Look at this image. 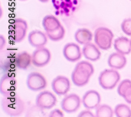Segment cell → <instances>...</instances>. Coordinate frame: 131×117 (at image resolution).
<instances>
[{
	"label": "cell",
	"mask_w": 131,
	"mask_h": 117,
	"mask_svg": "<svg viewBox=\"0 0 131 117\" xmlns=\"http://www.w3.org/2000/svg\"><path fill=\"white\" fill-rule=\"evenodd\" d=\"M93 72V67L90 63L81 61L76 65L72 73V81L75 86L83 87L88 82Z\"/></svg>",
	"instance_id": "cell-1"
},
{
	"label": "cell",
	"mask_w": 131,
	"mask_h": 117,
	"mask_svg": "<svg viewBox=\"0 0 131 117\" xmlns=\"http://www.w3.org/2000/svg\"><path fill=\"white\" fill-rule=\"evenodd\" d=\"M1 104L3 111L10 116L20 115L25 108L24 102L16 95L4 96Z\"/></svg>",
	"instance_id": "cell-2"
},
{
	"label": "cell",
	"mask_w": 131,
	"mask_h": 117,
	"mask_svg": "<svg viewBox=\"0 0 131 117\" xmlns=\"http://www.w3.org/2000/svg\"><path fill=\"white\" fill-rule=\"evenodd\" d=\"M113 37L112 32L110 29L100 27L95 31L94 42L99 48L107 50L111 47Z\"/></svg>",
	"instance_id": "cell-3"
},
{
	"label": "cell",
	"mask_w": 131,
	"mask_h": 117,
	"mask_svg": "<svg viewBox=\"0 0 131 117\" xmlns=\"http://www.w3.org/2000/svg\"><path fill=\"white\" fill-rule=\"evenodd\" d=\"M118 72L114 70H105L102 71L99 77L100 86L105 90L113 89L119 81Z\"/></svg>",
	"instance_id": "cell-4"
},
{
	"label": "cell",
	"mask_w": 131,
	"mask_h": 117,
	"mask_svg": "<svg viewBox=\"0 0 131 117\" xmlns=\"http://www.w3.org/2000/svg\"><path fill=\"white\" fill-rule=\"evenodd\" d=\"M56 14L69 15L77 7V0H52Z\"/></svg>",
	"instance_id": "cell-5"
},
{
	"label": "cell",
	"mask_w": 131,
	"mask_h": 117,
	"mask_svg": "<svg viewBox=\"0 0 131 117\" xmlns=\"http://www.w3.org/2000/svg\"><path fill=\"white\" fill-rule=\"evenodd\" d=\"M27 24L26 21L21 19H16L10 26V33L12 37L15 42L22 41L26 33Z\"/></svg>",
	"instance_id": "cell-6"
},
{
	"label": "cell",
	"mask_w": 131,
	"mask_h": 117,
	"mask_svg": "<svg viewBox=\"0 0 131 117\" xmlns=\"http://www.w3.org/2000/svg\"><path fill=\"white\" fill-rule=\"evenodd\" d=\"M27 88L33 91H38L46 88L47 82L43 76L38 72H31L27 78Z\"/></svg>",
	"instance_id": "cell-7"
},
{
	"label": "cell",
	"mask_w": 131,
	"mask_h": 117,
	"mask_svg": "<svg viewBox=\"0 0 131 117\" xmlns=\"http://www.w3.org/2000/svg\"><path fill=\"white\" fill-rule=\"evenodd\" d=\"M16 81L14 77L5 74L1 78L0 92L3 96L16 95Z\"/></svg>",
	"instance_id": "cell-8"
},
{
	"label": "cell",
	"mask_w": 131,
	"mask_h": 117,
	"mask_svg": "<svg viewBox=\"0 0 131 117\" xmlns=\"http://www.w3.org/2000/svg\"><path fill=\"white\" fill-rule=\"evenodd\" d=\"M57 99L50 92L44 91L39 93L36 98V105L42 109H49L56 104Z\"/></svg>",
	"instance_id": "cell-9"
},
{
	"label": "cell",
	"mask_w": 131,
	"mask_h": 117,
	"mask_svg": "<svg viewBox=\"0 0 131 117\" xmlns=\"http://www.w3.org/2000/svg\"><path fill=\"white\" fill-rule=\"evenodd\" d=\"M51 58L49 51L45 48H39L35 50L32 55V62L37 67H42L49 63Z\"/></svg>",
	"instance_id": "cell-10"
},
{
	"label": "cell",
	"mask_w": 131,
	"mask_h": 117,
	"mask_svg": "<svg viewBox=\"0 0 131 117\" xmlns=\"http://www.w3.org/2000/svg\"><path fill=\"white\" fill-rule=\"evenodd\" d=\"M80 105V99L78 95L72 93L66 96L61 102L62 109L67 113L77 111Z\"/></svg>",
	"instance_id": "cell-11"
},
{
	"label": "cell",
	"mask_w": 131,
	"mask_h": 117,
	"mask_svg": "<svg viewBox=\"0 0 131 117\" xmlns=\"http://www.w3.org/2000/svg\"><path fill=\"white\" fill-rule=\"evenodd\" d=\"M51 87L53 91L57 95H64L70 90V83L67 78L59 76L53 80Z\"/></svg>",
	"instance_id": "cell-12"
},
{
	"label": "cell",
	"mask_w": 131,
	"mask_h": 117,
	"mask_svg": "<svg viewBox=\"0 0 131 117\" xmlns=\"http://www.w3.org/2000/svg\"><path fill=\"white\" fill-rule=\"evenodd\" d=\"M101 101L99 93L95 90H89L86 92L82 98V103L84 107L88 109L97 108Z\"/></svg>",
	"instance_id": "cell-13"
},
{
	"label": "cell",
	"mask_w": 131,
	"mask_h": 117,
	"mask_svg": "<svg viewBox=\"0 0 131 117\" xmlns=\"http://www.w3.org/2000/svg\"><path fill=\"white\" fill-rule=\"evenodd\" d=\"M63 55L64 57L69 61L75 62L81 57L80 47L74 43H67L63 48Z\"/></svg>",
	"instance_id": "cell-14"
},
{
	"label": "cell",
	"mask_w": 131,
	"mask_h": 117,
	"mask_svg": "<svg viewBox=\"0 0 131 117\" xmlns=\"http://www.w3.org/2000/svg\"><path fill=\"white\" fill-rule=\"evenodd\" d=\"M28 41L29 44L34 48H39L44 46L47 42L46 35L38 30L32 31L28 35Z\"/></svg>",
	"instance_id": "cell-15"
},
{
	"label": "cell",
	"mask_w": 131,
	"mask_h": 117,
	"mask_svg": "<svg viewBox=\"0 0 131 117\" xmlns=\"http://www.w3.org/2000/svg\"><path fill=\"white\" fill-rule=\"evenodd\" d=\"M82 53L86 59L91 61L99 60L101 57V52L93 44L89 43L85 44L82 49Z\"/></svg>",
	"instance_id": "cell-16"
},
{
	"label": "cell",
	"mask_w": 131,
	"mask_h": 117,
	"mask_svg": "<svg viewBox=\"0 0 131 117\" xmlns=\"http://www.w3.org/2000/svg\"><path fill=\"white\" fill-rule=\"evenodd\" d=\"M114 47L117 52L122 55H128L131 51L130 41L126 37H122L115 39Z\"/></svg>",
	"instance_id": "cell-17"
},
{
	"label": "cell",
	"mask_w": 131,
	"mask_h": 117,
	"mask_svg": "<svg viewBox=\"0 0 131 117\" xmlns=\"http://www.w3.org/2000/svg\"><path fill=\"white\" fill-rule=\"evenodd\" d=\"M126 63V59L125 56L119 53H113L108 59V65L110 67L121 69L123 68Z\"/></svg>",
	"instance_id": "cell-18"
},
{
	"label": "cell",
	"mask_w": 131,
	"mask_h": 117,
	"mask_svg": "<svg viewBox=\"0 0 131 117\" xmlns=\"http://www.w3.org/2000/svg\"><path fill=\"white\" fill-rule=\"evenodd\" d=\"M117 92L127 103L131 104V81L129 80L126 79L121 82L118 87Z\"/></svg>",
	"instance_id": "cell-19"
},
{
	"label": "cell",
	"mask_w": 131,
	"mask_h": 117,
	"mask_svg": "<svg viewBox=\"0 0 131 117\" xmlns=\"http://www.w3.org/2000/svg\"><path fill=\"white\" fill-rule=\"evenodd\" d=\"M42 26L46 32H52L58 29L61 24L58 20L53 15H46L42 20Z\"/></svg>",
	"instance_id": "cell-20"
},
{
	"label": "cell",
	"mask_w": 131,
	"mask_h": 117,
	"mask_svg": "<svg viewBox=\"0 0 131 117\" xmlns=\"http://www.w3.org/2000/svg\"><path fill=\"white\" fill-rule=\"evenodd\" d=\"M75 40L80 44H86L89 43L92 40V34L86 29L82 28L78 29L74 34Z\"/></svg>",
	"instance_id": "cell-21"
},
{
	"label": "cell",
	"mask_w": 131,
	"mask_h": 117,
	"mask_svg": "<svg viewBox=\"0 0 131 117\" xmlns=\"http://www.w3.org/2000/svg\"><path fill=\"white\" fill-rule=\"evenodd\" d=\"M31 60V56L27 52H20L16 58V66L19 69L26 70L30 65Z\"/></svg>",
	"instance_id": "cell-22"
},
{
	"label": "cell",
	"mask_w": 131,
	"mask_h": 117,
	"mask_svg": "<svg viewBox=\"0 0 131 117\" xmlns=\"http://www.w3.org/2000/svg\"><path fill=\"white\" fill-rule=\"evenodd\" d=\"M113 113L112 108L106 104L99 105L96 109V116L97 117H112Z\"/></svg>",
	"instance_id": "cell-23"
},
{
	"label": "cell",
	"mask_w": 131,
	"mask_h": 117,
	"mask_svg": "<svg viewBox=\"0 0 131 117\" xmlns=\"http://www.w3.org/2000/svg\"><path fill=\"white\" fill-rule=\"evenodd\" d=\"M115 113L117 117H130L131 110L124 104H117L115 108Z\"/></svg>",
	"instance_id": "cell-24"
},
{
	"label": "cell",
	"mask_w": 131,
	"mask_h": 117,
	"mask_svg": "<svg viewBox=\"0 0 131 117\" xmlns=\"http://www.w3.org/2000/svg\"><path fill=\"white\" fill-rule=\"evenodd\" d=\"M65 33V30L62 26L52 32H46V34L50 40L53 41H58L61 40Z\"/></svg>",
	"instance_id": "cell-25"
},
{
	"label": "cell",
	"mask_w": 131,
	"mask_h": 117,
	"mask_svg": "<svg viewBox=\"0 0 131 117\" xmlns=\"http://www.w3.org/2000/svg\"><path fill=\"white\" fill-rule=\"evenodd\" d=\"M26 116H45V113L43 112L42 109L39 108L37 105L31 108L28 112H27Z\"/></svg>",
	"instance_id": "cell-26"
},
{
	"label": "cell",
	"mask_w": 131,
	"mask_h": 117,
	"mask_svg": "<svg viewBox=\"0 0 131 117\" xmlns=\"http://www.w3.org/2000/svg\"><path fill=\"white\" fill-rule=\"evenodd\" d=\"M121 28L123 32L127 35L131 36V19H125L121 24Z\"/></svg>",
	"instance_id": "cell-27"
},
{
	"label": "cell",
	"mask_w": 131,
	"mask_h": 117,
	"mask_svg": "<svg viewBox=\"0 0 131 117\" xmlns=\"http://www.w3.org/2000/svg\"><path fill=\"white\" fill-rule=\"evenodd\" d=\"M49 117H63V114L61 111L59 109H54L51 111L49 115Z\"/></svg>",
	"instance_id": "cell-28"
},
{
	"label": "cell",
	"mask_w": 131,
	"mask_h": 117,
	"mask_svg": "<svg viewBox=\"0 0 131 117\" xmlns=\"http://www.w3.org/2000/svg\"><path fill=\"white\" fill-rule=\"evenodd\" d=\"M78 117H94L93 113L89 110H84L81 111L78 115Z\"/></svg>",
	"instance_id": "cell-29"
},
{
	"label": "cell",
	"mask_w": 131,
	"mask_h": 117,
	"mask_svg": "<svg viewBox=\"0 0 131 117\" xmlns=\"http://www.w3.org/2000/svg\"><path fill=\"white\" fill-rule=\"evenodd\" d=\"M39 1L41 2H43V3H45V2H47L48 0H39Z\"/></svg>",
	"instance_id": "cell-30"
},
{
	"label": "cell",
	"mask_w": 131,
	"mask_h": 117,
	"mask_svg": "<svg viewBox=\"0 0 131 117\" xmlns=\"http://www.w3.org/2000/svg\"><path fill=\"white\" fill-rule=\"evenodd\" d=\"M19 1H25V0H19Z\"/></svg>",
	"instance_id": "cell-31"
},
{
	"label": "cell",
	"mask_w": 131,
	"mask_h": 117,
	"mask_svg": "<svg viewBox=\"0 0 131 117\" xmlns=\"http://www.w3.org/2000/svg\"><path fill=\"white\" fill-rule=\"evenodd\" d=\"M130 44H131V40H130Z\"/></svg>",
	"instance_id": "cell-32"
}]
</instances>
